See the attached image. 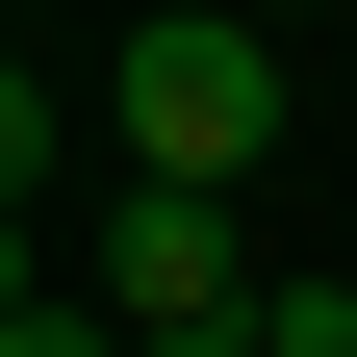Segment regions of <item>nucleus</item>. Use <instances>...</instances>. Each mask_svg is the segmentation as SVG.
<instances>
[{
  "label": "nucleus",
  "mask_w": 357,
  "mask_h": 357,
  "mask_svg": "<svg viewBox=\"0 0 357 357\" xmlns=\"http://www.w3.org/2000/svg\"><path fill=\"white\" fill-rule=\"evenodd\" d=\"M102 102H128V178H204V204H255V153H281L255 0H178V26H128V52H102Z\"/></svg>",
  "instance_id": "obj_1"
},
{
  "label": "nucleus",
  "mask_w": 357,
  "mask_h": 357,
  "mask_svg": "<svg viewBox=\"0 0 357 357\" xmlns=\"http://www.w3.org/2000/svg\"><path fill=\"white\" fill-rule=\"evenodd\" d=\"M77 281H102L128 332H255V204H204V178H128Z\"/></svg>",
  "instance_id": "obj_2"
},
{
  "label": "nucleus",
  "mask_w": 357,
  "mask_h": 357,
  "mask_svg": "<svg viewBox=\"0 0 357 357\" xmlns=\"http://www.w3.org/2000/svg\"><path fill=\"white\" fill-rule=\"evenodd\" d=\"M0 357H128V306H102V281H26V306H0Z\"/></svg>",
  "instance_id": "obj_3"
},
{
  "label": "nucleus",
  "mask_w": 357,
  "mask_h": 357,
  "mask_svg": "<svg viewBox=\"0 0 357 357\" xmlns=\"http://www.w3.org/2000/svg\"><path fill=\"white\" fill-rule=\"evenodd\" d=\"M255 357H357V281H255Z\"/></svg>",
  "instance_id": "obj_4"
},
{
  "label": "nucleus",
  "mask_w": 357,
  "mask_h": 357,
  "mask_svg": "<svg viewBox=\"0 0 357 357\" xmlns=\"http://www.w3.org/2000/svg\"><path fill=\"white\" fill-rule=\"evenodd\" d=\"M128 357H255V332H128Z\"/></svg>",
  "instance_id": "obj_5"
},
{
  "label": "nucleus",
  "mask_w": 357,
  "mask_h": 357,
  "mask_svg": "<svg viewBox=\"0 0 357 357\" xmlns=\"http://www.w3.org/2000/svg\"><path fill=\"white\" fill-rule=\"evenodd\" d=\"M255 26H306V0H255Z\"/></svg>",
  "instance_id": "obj_6"
}]
</instances>
